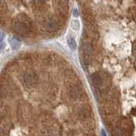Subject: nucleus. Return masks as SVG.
I'll list each match as a JSON object with an SVG mask.
<instances>
[{"label": "nucleus", "instance_id": "obj_1", "mask_svg": "<svg viewBox=\"0 0 136 136\" xmlns=\"http://www.w3.org/2000/svg\"><path fill=\"white\" fill-rule=\"evenodd\" d=\"M12 29L15 32L20 35H27L32 30V24H27L21 20H15L12 23Z\"/></svg>", "mask_w": 136, "mask_h": 136}, {"label": "nucleus", "instance_id": "obj_2", "mask_svg": "<svg viewBox=\"0 0 136 136\" xmlns=\"http://www.w3.org/2000/svg\"><path fill=\"white\" fill-rule=\"evenodd\" d=\"M38 82V76L36 72L28 71L24 73L22 77V83L26 88H33Z\"/></svg>", "mask_w": 136, "mask_h": 136}, {"label": "nucleus", "instance_id": "obj_3", "mask_svg": "<svg viewBox=\"0 0 136 136\" xmlns=\"http://www.w3.org/2000/svg\"><path fill=\"white\" fill-rule=\"evenodd\" d=\"M43 29L47 32H54L60 28V25L57 20L53 18H48L43 21Z\"/></svg>", "mask_w": 136, "mask_h": 136}, {"label": "nucleus", "instance_id": "obj_4", "mask_svg": "<svg viewBox=\"0 0 136 136\" xmlns=\"http://www.w3.org/2000/svg\"><path fill=\"white\" fill-rule=\"evenodd\" d=\"M67 95L70 100H78L81 98L82 90L77 85H72L68 88Z\"/></svg>", "mask_w": 136, "mask_h": 136}, {"label": "nucleus", "instance_id": "obj_5", "mask_svg": "<svg viewBox=\"0 0 136 136\" xmlns=\"http://www.w3.org/2000/svg\"><path fill=\"white\" fill-rule=\"evenodd\" d=\"M91 82L97 88H100L103 85L104 80L100 72H95L91 75Z\"/></svg>", "mask_w": 136, "mask_h": 136}, {"label": "nucleus", "instance_id": "obj_6", "mask_svg": "<svg viewBox=\"0 0 136 136\" xmlns=\"http://www.w3.org/2000/svg\"><path fill=\"white\" fill-rule=\"evenodd\" d=\"M94 46L91 43H89V42H86V43H83L82 45V50L83 53L86 56H91L94 54Z\"/></svg>", "mask_w": 136, "mask_h": 136}, {"label": "nucleus", "instance_id": "obj_7", "mask_svg": "<svg viewBox=\"0 0 136 136\" xmlns=\"http://www.w3.org/2000/svg\"><path fill=\"white\" fill-rule=\"evenodd\" d=\"M78 116L82 121H86L89 118L90 111L88 107H82L81 109H79V111H78Z\"/></svg>", "mask_w": 136, "mask_h": 136}, {"label": "nucleus", "instance_id": "obj_8", "mask_svg": "<svg viewBox=\"0 0 136 136\" xmlns=\"http://www.w3.org/2000/svg\"><path fill=\"white\" fill-rule=\"evenodd\" d=\"M9 44L12 48L14 50H17L20 47V41L15 37H12L9 38Z\"/></svg>", "mask_w": 136, "mask_h": 136}, {"label": "nucleus", "instance_id": "obj_9", "mask_svg": "<svg viewBox=\"0 0 136 136\" xmlns=\"http://www.w3.org/2000/svg\"><path fill=\"white\" fill-rule=\"evenodd\" d=\"M67 44H68L69 48H71L72 51H74L77 48V43H76L75 38H73L71 36H69L67 37Z\"/></svg>", "mask_w": 136, "mask_h": 136}, {"label": "nucleus", "instance_id": "obj_10", "mask_svg": "<svg viewBox=\"0 0 136 136\" xmlns=\"http://www.w3.org/2000/svg\"><path fill=\"white\" fill-rule=\"evenodd\" d=\"M111 134H112V136H123V130L118 127L113 128L112 131H111Z\"/></svg>", "mask_w": 136, "mask_h": 136}, {"label": "nucleus", "instance_id": "obj_11", "mask_svg": "<svg viewBox=\"0 0 136 136\" xmlns=\"http://www.w3.org/2000/svg\"><path fill=\"white\" fill-rule=\"evenodd\" d=\"M71 26H72V29H74V30H78L79 27H80L79 21H78V20H72Z\"/></svg>", "mask_w": 136, "mask_h": 136}, {"label": "nucleus", "instance_id": "obj_12", "mask_svg": "<svg viewBox=\"0 0 136 136\" xmlns=\"http://www.w3.org/2000/svg\"><path fill=\"white\" fill-rule=\"evenodd\" d=\"M73 15H74V16H76V17H78V16L79 15L78 9H75L74 10H73Z\"/></svg>", "mask_w": 136, "mask_h": 136}, {"label": "nucleus", "instance_id": "obj_13", "mask_svg": "<svg viewBox=\"0 0 136 136\" xmlns=\"http://www.w3.org/2000/svg\"><path fill=\"white\" fill-rule=\"evenodd\" d=\"M3 37H4V35L0 31V43H2V41L3 40Z\"/></svg>", "mask_w": 136, "mask_h": 136}, {"label": "nucleus", "instance_id": "obj_14", "mask_svg": "<svg viewBox=\"0 0 136 136\" xmlns=\"http://www.w3.org/2000/svg\"><path fill=\"white\" fill-rule=\"evenodd\" d=\"M101 135L102 136H106V131H105L104 129L101 130Z\"/></svg>", "mask_w": 136, "mask_h": 136}, {"label": "nucleus", "instance_id": "obj_15", "mask_svg": "<svg viewBox=\"0 0 136 136\" xmlns=\"http://www.w3.org/2000/svg\"><path fill=\"white\" fill-rule=\"evenodd\" d=\"M0 50H1V46H0Z\"/></svg>", "mask_w": 136, "mask_h": 136}]
</instances>
